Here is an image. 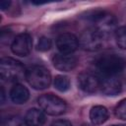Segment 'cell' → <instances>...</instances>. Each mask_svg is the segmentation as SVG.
Returning <instances> with one entry per match:
<instances>
[{"label":"cell","mask_w":126,"mask_h":126,"mask_svg":"<svg viewBox=\"0 0 126 126\" xmlns=\"http://www.w3.org/2000/svg\"><path fill=\"white\" fill-rule=\"evenodd\" d=\"M93 25L94 29L103 37L108 38L115 34L117 31V20L114 15L101 10L90 11L85 17Z\"/></svg>","instance_id":"6da1fadb"},{"label":"cell","mask_w":126,"mask_h":126,"mask_svg":"<svg viewBox=\"0 0 126 126\" xmlns=\"http://www.w3.org/2000/svg\"><path fill=\"white\" fill-rule=\"evenodd\" d=\"M97 69L105 76H115L126 67V59L114 53H105L95 60Z\"/></svg>","instance_id":"7a4b0ae2"},{"label":"cell","mask_w":126,"mask_h":126,"mask_svg":"<svg viewBox=\"0 0 126 126\" xmlns=\"http://www.w3.org/2000/svg\"><path fill=\"white\" fill-rule=\"evenodd\" d=\"M26 72L23 64L13 58L4 57L0 61V76L4 81L20 82L26 78Z\"/></svg>","instance_id":"3957f363"},{"label":"cell","mask_w":126,"mask_h":126,"mask_svg":"<svg viewBox=\"0 0 126 126\" xmlns=\"http://www.w3.org/2000/svg\"><path fill=\"white\" fill-rule=\"evenodd\" d=\"M26 80L35 90H44L51 84V75L48 69L43 66L34 65L26 72Z\"/></svg>","instance_id":"277c9868"},{"label":"cell","mask_w":126,"mask_h":126,"mask_svg":"<svg viewBox=\"0 0 126 126\" xmlns=\"http://www.w3.org/2000/svg\"><path fill=\"white\" fill-rule=\"evenodd\" d=\"M38 105L41 110L48 115L58 116L65 112L66 102L59 96L52 94H45L38 97Z\"/></svg>","instance_id":"5b68a950"},{"label":"cell","mask_w":126,"mask_h":126,"mask_svg":"<svg viewBox=\"0 0 126 126\" xmlns=\"http://www.w3.org/2000/svg\"><path fill=\"white\" fill-rule=\"evenodd\" d=\"M103 37L94 29L85 30L79 38L80 46L87 51H97L101 48L103 44Z\"/></svg>","instance_id":"8992f818"},{"label":"cell","mask_w":126,"mask_h":126,"mask_svg":"<svg viewBox=\"0 0 126 126\" xmlns=\"http://www.w3.org/2000/svg\"><path fill=\"white\" fill-rule=\"evenodd\" d=\"M32 35L28 32H22L17 36H15L11 44L12 52L22 57L29 55L32 51Z\"/></svg>","instance_id":"52a82bcc"},{"label":"cell","mask_w":126,"mask_h":126,"mask_svg":"<svg viewBox=\"0 0 126 126\" xmlns=\"http://www.w3.org/2000/svg\"><path fill=\"white\" fill-rule=\"evenodd\" d=\"M56 46L60 51V53L72 54L77 50L79 46V39L73 33L64 32L57 37Z\"/></svg>","instance_id":"ba28073f"},{"label":"cell","mask_w":126,"mask_h":126,"mask_svg":"<svg viewBox=\"0 0 126 126\" xmlns=\"http://www.w3.org/2000/svg\"><path fill=\"white\" fill-rule=\"evenodd\" d=\"M78 86L83 92L94 94L100 88V81L95 75L89 72H83L78 76Z\"/></svg>","instance_id":"9c48e42d"},{"label":"cell","mask_w":126,"mask_h":126,"mask_svg":"<svg viewBox=\"0 0 126 126\" xmlns=\"http://www.w3.org/2000/svg\"><path fill=\"white\" fill-rule=\"evenodd\" d=\"M52 63L56 69L63 72H68L73 70L77 66L78 59L72 54L57 53L52 57Z\"/></svg>","instance_id":"30bf717a"},{"label":"cell","mask_w":126,"mask_h":126,"mask_svg":"<svg viewBox=\"0 0 126 126\" xmlns=\"http://www.w3.org/2000/svg\"><path fill=\"white\" fill-rule=\"evenodd\" d=\"M99 89L105 95H116L121 92L122 85L115 76H105L100 81Z\"/></svg>","instance_id":"8fae6325"},{"label":"cell","mask_w":126,"mask_h":126,"mask_svg":"<svg viewBox=\"0 0 126 126\" xmlns=\"http://www.w3.org/2000/svg\"><path fill=\"white\" fill-rule=\"evenodd\" d=\"M10 97L11 100L16 104H23L27 102L30 97L29 90L22 84H16L12 87L10 91Z\"/></svg>","instance_id":"7c38bea8"},{"label":"cell","mask_w":126,"mask_h":126,"mask_svg":"<svg viewBox=\"0 0 126 126\" xmlns=\"http://www.w3.org/2000/svg\"><path fill=\"white\" fill-rule=\"evenodd\" d=\"M45 120V114L37 108H31L25 116V121L29 126H42Z\"/></svg>","instance_id":"4fadbf2b"},{"label":"cell","mask_w":126,"mask_h":126,"mask_svg":"<svg viewBox=\"0 0 126 126\" xmlns=\"http://www.w3.org/2000/svg\"><path fill=\"white\" fill-rule=\"evenodd\" d=\"M90 119L93 125L103 124L108 119V110L102 105H95L90 111Z\"/></svg>","instance_id":"5bb4252c"},{"label":"cell","mask_w":126,"mask_h":126,"mask_svg":"<svg viewBox=\"0 0 126 126\" xmlns=\"http://www.w3.org/2000/svg\"><path fill=\"white\" fill-rule=\"evenodd\" d=\"M54 87L59 92H67L70 89V80L68 77L63 75H58L54 79Z\"/></svg>","instance_id":"9a60e30c"},{"label":"cell","mask_w":126,"mask_h":126,"mask_svg":"<svg viewBox=\"0 0 126 126\" xmlns=\"http://www.w3.org/2000/svg\"><path fill=\"white\" fill-rule=\"evenodd\" d=\"M115 39H116L117 45L121 49L126 50V26H123L117 29L115 32Z\"/></svg>","instance_id":"2e32d148"},{"label":"cell","mask_w":126,"mask_h":126,"mask_svg":"<svg viewBox=\"0 0 126 126\" xmlns=\"http://www.w3.org/2000/svg\"><path fill=\"white\" fill-rule=\"evenodd\" d=\"M114 114L117 118L121 120H126V98L122 99L115 107Z\"/></svg>","instance_id":"e0dca14e"},{"label":"cell","mask_w":126,"mask_h":126,"mask_svg":"<svg viewBox=\"0 0 126 126\" xmlns=\"http://www.w3.org/2000/svg\"><path fill=\"white\" fill-rule=\"evenodd\" d=\"M3 126H29L25 119H22L19 116L9 117L3 124Z\"/></svg>","instance_id":"ac0fdd59"},{"label":"cell","mask_w":126,"mask_h":126,"mask_svg":"<svg viewBox=\"0 0 126 126\" xmlns=\"http://www.w3.org/2000/svg\"><path fill=\"white\" fill-rule=\"evenodd\" d=\"M15 37H13V32L11 30L9 29H2L1 30V35H0V39H1V42L3 44H9L13 42Z\"/></svg>","instance_id":"d6986e66"},{"label":"cell","mask_w":126,"mask_h":126,"mask_svg":"<svg viewBox=\"0 0 126 126\" xmlns=\"http://www.w3.org/2000/svg\"><path fill=\"white\" fill-rule=\"evenodd\" d=\"M36 47H37V50H39V51H42V52L47 51L51 47V40L46 36H41L38 39Z\"/></svg>","instance_id":"ffe728a7"},{"label":"cell","mask_w":126,"mask_h":126,"mask_svg":"<svg viewBox=\"0 0 126 126\" xmlns=\"http://www.w3.org/2000/svg\"><path fill=\"white\" fill-rule=\"evenodd\" d=\"M50 126H73V125H72V123L70 121H68V120H62L61 119V120H56V121L52 122Z\"/></svg>","instance_id":"44dd1931"},{"label":"cell","mask_w":126,"mask_h":126,"mask_svg":"<svg viewBox=\"0 0 126 126\" xmlns=\"http://www.w3.org/2000/svg\"><path fill=\"white\" fill-rule=\"evenodd\" d=\"M10 5H11V1L3 0V1L0 2V8H1V10H6L7 8H9Z\"/></svg>","instance_id":"7402d4cb"},{"label":"cell","mask_w":126,"mask_h":126,"mask_svg":"<svg viewBox=\"0 0 126 126\" xmlns=\"http://www.w3.org/2000/svg\"><path fill=\"white\" fill-rule=\"evenodd\" d=\"M5 101V91H4V88L1 87V102L4 103Z\"/></svg>","instance_id":"603a6c76"},{"label":"cell","mask_w":126,"mask_h":126,"mask_svg":"<svg viewBox=\"0 0 126 126\" xmlns=\"http://www.w3.org/2000/svg\"><path fill=\"white\" fill-rule=\"evenodd\" d=\"M82 126H92V125H90V124H83Z\"/></svg>","instance_id":"cb8c5ba5"},{"label":"cell","mask_w":126,"mask_h":126,"mask_svg":"<svg viewBox=\"0 0 126 126\" xmlns=\"http://www.w3.org/2000/svg\"><path fill=\"white\" fill-rule=\"evenodd\" d=\"M111 126H117V125H111Z\"/></svg>","instance_id":"d4e9b609"}]
</instances>
